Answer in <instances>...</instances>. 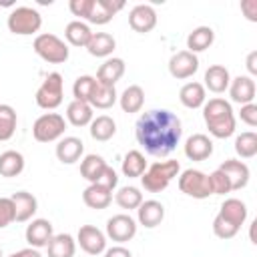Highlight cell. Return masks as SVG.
<instances>
[{
	"instance_id": "obj_21",
	"label": "cell",
	"mask_w": 257,
	"mask_h": 257,
	"mask_svg": "<svg viewBox=\"0 0 257 257\" xmlns=\"http://www.w3.org/2000/svg\"><path fill=\"white\" fill-rule=\"evenodd\" d=\"M163 219H165V207L155 199L143 201L137 209V221L147 229H155L157 225L163 223Z\"/></svg>"
},
{
	"instance_id": "obj_50",
	"label": "cell",
	"mask_w": 257,
	"mask_h": 257,
	"mask_svg": "<svg viewBox=\"0 0 257 257\" xmlns=\"http://www.w3.org/2000/svg\"><path fill=\"white\" fill-rule=\"evenodd\" d=\"M0 257H2V249H0Z\"/></svg>"
},
{
	"instance_id": "obj_9",
	"label": "cell",
	"mask_w": 257,
	"mask_h": 257,
	"mask_svg": "<svg viewBox=\"0 0 257 257\" xmlns=\"http://www.w3.org/2000/svg\"><path fill=\"white\" fill-rule=\"evenodd\" d=\"M137 235V221L131 215L118 213L106 221V237L116 243H126Z\"/></svg>"
},
{
	"instance_id": "obj_41",
	"label": "cell",
	"mask_w": 257,
	"mask_h": 257,
	"mask_svg": "<svg viewBox=\"0 0 257 257\" xmlns=\"http://www.w3.org/2000/svg\"><path fill=\"white\" fill-rule=\"evenodd\" d=\"M209 187H211V195H225V193H231L229 179H227L225 173L219 171V169H215V171L209 175Z\"/></svg>"
},
{
	"instance_id": "obj_34",
	"label": "cell",
	"mask_w": 257,
	"mask_h": 257,
	"mask_svg": "<svg viewBox=\"0 0 257 257\" xmlns=\"http://www.w3.org/2000/svg\"><path fill=\"white\" fill-rule=\"evenodd\" d=\"M122 175L128 179H137L147 171V161L145 155L141 151H128L122 159V167H120Z\"/></svg>"
},
{
	"instance_id": "obj_46",
	"label": "cell",
	"mask_w": 257,
	"mask_h": 257,
	"mask_svg": "<svg viewBox=\"0 0 257 257\" xmlns=\"http://www.w3.org/2000/svg\"><path fill=\"white\" fill-rule=\"evenodd\" d=\"M241 12L249 22H257V0H243L241 2Z\"/></svg>"
},
{
	"instance_id": "obj_33",
	"label": "cell",
	"mask_w": 257,
	"mask_h": 257,
	"mask_svg": "<svg viewBox=\"0 0 257 257\" xmlns=\"http://www.w3.org/2000/svg\"><path fill=\"white\" fill-rule=\"evenodd\" d=\"M24 171V157L18 151H4L0 155V175L6 179L18 177Z\"/></svg>"
},
{
	"instance_id": "obj_26",
	"label": "cell",
	"mask_w": 257,
	"mask_h": 257,
	"mask_svg": "<svg viewBox=\"0 0 257 257\" xmlns=\"http://www.w3.org/2000/svg\"><path fill=\"white\" fill-rule=\"evenodd\" d=\"M48 257H74L76 253V239L68 233L52 235V239L46 245Z\"/></svg>"
},
{
	"instance_id": "obj_5",
	"label": "cell",
	"mask_w": 257,
	"mask_h": 257,
	"mask_svg": "<svg viewBox=\"0 0 257 257\" xmlns=\"http://www.w3.org/2000/svg\"><path fill=\"white\" fill-rule=\"evenodd\" d=\"M32 48L42 60H46L50 64H62L68 60V46L56 34H50V32L38 34L32 42Z\"/></svg>"
},
{
	"instance_id": "obj_35",
	"label": "cell",
	"mask_w": 257,
	"mask_h": 257,
	"mask_svg": "<svg viewBox=\"0 0 257 257\" xmlns=\"http://www.w3.org/2000/svg\"><path fill=\"white\" fill-rule=\"evenodd\" d=\"M118 100V94H116V88L114 86H106V84H96L88 104L92 108H100V110H106L110 108L114 102Z\"/></svg>"
},
{
	"instance_id": "obj_32",
	"label": "cell",
	"mask_w": 257,
	"mask_h": 257,
	"mask_svg": "<svg viewBox=\"0 0 257 257\" xmlns=\"http://www.w3.org/2000/svg\"><path fill=\"white\" fill-rule=\"evenodd\" d=\"M88 126H90V137H92L94 141H100V143L110 141V139L114 137V133H116V122H114L112 116H108V114H98V116H94Z\"/></svg>"
},
{
	"instance_id": "obj_47",
	"label": "cell",
	"mask_w": 257,
	"mask_h": 257,
	"mask_svg": "<svg viewBox=\"0 0 257 257\" xmlns=\"http://www.w3.org/2000/svg\"><path fill=\"white\" fill-rule=\"evenodd\" d=\"M104 257H133V253L122 245H114L110 249H104Z\"/></svg>"
},
{
	"instance_id": "obj_25",
	"label": "cell",
	"mask_w": 257,
	"mask_h": 257,
	"mask_svg": "<svg viewBox=\"0 0 257 257\" xmlns=\"http://www.w3.org/2000/svg\"><path fill=\"white\" fill-rule=\"evenodd\" d=\"M82 201H84L86 207L100 211V209H106V207L110 205V201H112V191L100 187L98 183H90V185L82 191Z\"/></svg>"
},
{
	"instance_id": "obj_30",
	"label": "cell",
	"mask_w": 257,
	"mask_h": 257,
	"mask_svg": "<svg viewBox=\"0 0 257 257\" xmlns=\"http://www.w3.org/2000/svg\"><path fill=\"white\" fill-rule=\"evenodd\" d=\"M92 118H94V112H92V106L88 102L72 100L66 106V120L72 126H86L92 122Z\"/></svg>"
},
{
	"instance_id": "obj_24",
	"label": "cell",
	"mask_w": 257,
	"mask_h": 257,
	"mask_svg": "<svg viewBox=\"0 0 257 257\" xmlns=\"http://www.w3.org/2000/svg\"><path fill=\"white\" fill-rule=\"evenodd\" d=\"M116 48V40L112 34L108 32H92L88 44H86V50L90 56H96V58H106L112 54V50Z\"/></svg>"
},
{
	"instance_id": "obj_36",
	"label": "cell",
	"mask_w": 257,
	"mask_h": 257,
	"mask_svg": "<svg viewBox=\"0 0 257 257\" xmlns=\"http://www.w3.org/2000/svg\"><path fill=\"white\" fill-rule=\"evenodd\" d=\"M104 167H106V161L100 155H86L80 161V175L88 183H96L98 177H100V173L104 171Z\"/></svg>"
},
{
	"instance_id": "obj_4",
	"label": "cell",
	"mask_w": 257,
	"mask_h": 257,
	"mask_svg": "<svg viewBox=\"0 0 257 257\" xmlns=\"http://www.w3.org/2000/svg\"><path fill=\"white\" fill-rule=\"evenodd\" d=\"M8 30L12 34H18V36H30V34H36L42 26V16L36 8H30V6H16L10 14H8Z\"/></svg>"
},
{
	"instance_id": "obj_40",
	"label": "cell",
	"mask_w": 257,
	"mask_h": 257,
	"mask_svg": "<svg viewBox=\"0 0 257 257\" xmlns=\"http://www.w3.org/2000/svg\"><path fill=\"white\" fill-rule=\"evenodd\" d=\"M96 78L90 76V74H82L74 80L72 84V94H74V100H82V102H88L94 88H96Z\"/></svg>"
},
{
	"instance_id": "obj_31",
	"label": "cell",
	"mask_w": 257,
	"mask_h": 257,
	"mask_svg": "<svg viewBox=\"0 0 257 257\" xmlns=\"http://www.w3.org/2000/svg\"><path fill=\"white\" fill-rule=\"evenodd\" d=\"M118 104L122 108V112H139L145 104V90L139 86V84H131L122 90V94L118 96Z\"/></svg>"
},
{
	"instance_id": "obj_8",
	"label": "cell",
	"mask_w": 257,
	"mask_h": 257,
	"mask_svg": "<svg viewBox=\"0 0 257 257\" xmlns=\"http://www.w3.org/2000/svg\"><path fill=\"white\" fill-rule=\"evenodd\" d=\"M179 189L187 197L193 199H207L211 195L209 187V175H205L199 169H187L179 175Z\"/></svg>"
},
{
	"instance_id": "obj_45",
	"label": "cell",
	"mask_w": 257,
	"mask_h": 257,
	"mask_svg": "<svg viewBox=\"0 0 257 257\" xmlns=\"http://www.w3.org/2000/svg\"><path fill=\"white\" fill-rule=\"evenodd\" d=\"M90 4H92V0H70L68 2V10L74 16H80V20H86L88 10H90Z\"/></svg>"
},
{
	"instance_id": "obj_48",
	"label": "cell",
	"mask_w": 257,
	"mask_h": 257,
	"mask_svg": "<svg viewBox=\"0 0 257 257\" xmlns=\"http://www.w3.org/2000/svg\"><path fill=\"white\" fill-rule=\"evenodd\" d=\"M247 70H249L251 78L257 74V50H253V52L247 54Z\"/></svg>"
},
{
	"instance_id": "obj_2",
	"label": "cell",
	"mask_w": 257,
	"mask_h": 257,
	"mask_svg": "<svg viewBox=\"0 0 257 257\" xmlns=\"http://www.w3.org/2000/svg\"><path fill=\"white\" fill-rule=\"evenodd\" d=\"M203 118L215 139H229L235 133V112L225 98H209L203 104Z\"/></svg>"
},
{
	"instance_id": "obj_42",
	"label": "cell",
	"mask_w": 257,
	"mask_h": 257,
	"mask_svg": "<svg viewBox=\"0 0 257 257\" xmlns=\"http://www.w3.org/2000/svg\"><path fill=\"white\" fill-rule=\"evenodd\" d=\"M14 223V203L10 197H0V229Z\"/></svg>"
},
{
	"instance_id": "obj_14",
	"label": "cell",
	"mask_w": 257,
	"mask_h": 257,
	"mask_svg": "<svg viewBox=\"0 0 257 257\" xmlns=\"http://www.w3.org/2000/svg\"><path fill=\"white\" fill-rule=\"evenodd\" d=\"M229 96H231V100L233 102H237V104H249V102H253V98H255V80L251 78V76H247V74H241V76H235V78H231V82H229Z\"/></svg>"
},
{
	"instance_id": "obj_37",
	"label": "cell",
	"mask_w": 257,
	"mask_h": 257,
	"mask_svg": "<svg viewBox=\"0 0 257 257\" xmlns=\"http://www.w3.org/2000/svg\"><path fill=\"white\" fill-rule=\"evenodd\" d=\"M235 153L241 159H253L257 155V135L253 131H245L235 137Z\"/></svg>"
},
{
	"instance_id": "obj_15",
	"label": "cell",
	"mask_w": 257,
	"mask_h": 257,
	"mask_svg": "<svg viewBox=\"0 0 257 257\" xmlns=\"http://www.w3.org/2000/svg\"><path fill=\"white\" fill-rule=\"evenodd\" d=\"M217 217L221 221L229 223L231 227L241 229V225L247 221V205L241 199H235V197L225 199L223 205H221V209H219V213H217Z\"/></svg>"
},
{
	"instance_id": "obj_16",
	"label": "cell",
	"mask_w": 257,
	"mask_h": 257,
	"mask_svg": "<svg viewBox=\"0 0 257 257\" xmlns=\"http://www.w3.org/2000/svg\"><path fill=\"white\" fill-rule=\"evenodd\" d=\"M52 235H54V231H52V223L48 219H32L24 233L26 243L34 249L46 247L48 241L52 239Z\"/></svg>"
},
{
	"instance_id": "obj_11",
	"label": "cell",
	"mask_w": 257,
	"mask_h": 257,
	"mask_svg": "<svg viewBox=\"0 0 257 257\" xmlns=\"http://www.w3.org/2000/svg\"><path fill=\"white\" fill-rule=\"evenodd\" d=\"M197 70H199V58H197V54H193L189 50H179L169 60V72L177 80L191 78Z\"/></svg>"
},
{
	"instance_id": "obj_23",
	"label": "cell",
	"mask_w": 257,
	"mask_h": 257,
	"mask_svg": "<svg viewBox=\"0 0 257 257\" xmlns=\"http://www.w3.org/2000/svg\"><path fill=\"white\" fill-rule=\"evenodd\" d=\"M203 80H205V84H203L205 88H209L215 94H221V92H225L229 88L231 74L223 64H213V66H209L205 70V78Z\"/></svg>"
},
{
	"instance_id": "obj_13",
	"label": "cell",
	"mask_w": 257,
	"mask_h": 257,
	"mask_svg": "<svg viewBox=\"0 0 257 257\" xmlns=\"http://www.w3.org/2000/svg\"><path fill=\"white\" fill-rule=\"evenodd\" d=\"M219 171L225 173V177L229 179V185H231V191H239V189H245L247 183H249V167L239 161V159H227L225 163H221Z\"/></svg>"
},
{
	"instance_id": "obj_10",
	"label": "cell",
	"mask_w": 257,
	"mask_h": 257,
	"mask_svg": "<svg viewBox=\"0 0 257 257\" xmlns=\"http://www.w3.org/2000/svg\"><path fill=\"white\" fill-rule=\"evenodd\" d=\"M76 243L88 255H100L106 249V235L94 225H82L76 233Z\"/></svg>"
},
{
	"instance_id": "obj_20",
	"label": "cell",
	"mask_w": 257,
	"mask_h": 257,
	"mask_svg": "<svg viewBox=\"0 0 257 257\" xmlns=\"http://www.w3.org/2000/svg\"><path fill=\"white\" fill-rule=\"evenodd\" d=\"M84 153V143L78 137H62L56 143V159L62 165H74Z\"/></svg>"
},
{
	"instance_id": "obj_43",
	"label": "cell",
	"mask_w": 257,
	"mask_h": 257,
	"mask_svg": "<svg viewBox=\"0 0 257 257\" xmlns=\"http://www.w3.org/2000/svg\"><path fill=\"white\" fill-rule=\"evenodd\" d=\"M100 187H104V189H108V191H112V189H116V185H118V175H116V171L112 169V167H104V171L100 173V177H98V181H96Z\"/></svg>"
},
{
	"instance_id": "obj_22",
	"label": "cell",
	"mask_w": 257,
	"mask_h": 257,
	"mask_svg": "<svg viewBox=\"0 0 257 257\" xmlns=\"http://www.w3.org/2000/svg\"><path fill=\"white\" fill-rule=\"evenodd\" d=\"M10 199L14 203V221H18V223L30 221L34 217V213L38 211V201L28 191H18Z\"/></svg>"
},
{
	"instance_id": "obj_27",
	"label": "cell",
	"mask_w": 257,
	"mask_h": 257,
	"mask_svg": "<svg viewBox=\"0 0 257 257\" xmlns=\"http://www.w3.org/2000/svg\"><path fill=\"white\" fill-rule=\"evenodd\" d=\"M179 100H181V104L187 106V108H199V106H203L205 100H207L205 86H203L201 82H195V80L183 84L181 90H179Z\"/></svg>"
},
{
	"instance_id": "obj_39",
	"label": "cell",
	"mask_w": 257,
	"mask_h": 257,
	"mask_svg": "<svg viewBox=\"0 0 257 257\" xmlns=\"http://www.w3.org/2000/svg\"><path fill=\"white\" fill-rule=\"evenodd\" d=\"M16 110L10 104H0V141H10L16 133Z\"/></svg>"
},
{
	"instance_id": "obj_17",
	"label": "cell",
	"mask_w": 257,
	"mask_h": 257,
	"mask_svg": "<svg viewBox=\"0 0 257 257\" xmlns=\"http://www.w3.org/2000/svg\"><path fill=\"white\" fill-rule=\"evenodd\" d=\"M124 8V2H112V0H92L86 22L90 24H106L112 20V16Z\"/></svg>"
},
{
	"instance_id": "obj_18",
	"label": "cell",
	"mask_w": 257,
	"mask_h": 257,
	"mask_svg": "<svg viewBox=\"0 0 257 257\" xmlns=\"http://www.w3.org/2000/svg\"><path fill=\"white\" fill-rule=\"evenodd\" d=\"M213 155V141L203 135L195 133L185 141V157L191 161H207Z\"/></svg>"
},
{
	"instance_id": "obj_7",
	"label": "cell",
	"mask_w": 257,
	"mask_h": 257,
	"mask_svg": "<svg viewBox=\"0 0 257 257\" xmlns=\"http://www.w3.org/2000/svg\"><path fill=\"white\" fill-rule=\"evenodd\" d=\"M66 120L58 112H44L32 124V137L38 143H54L64 137Z\"/></svg>"
},
{
	"instance_id": "obj_29",
	"label": "cell",
	"mask_w": 257,
	"mask_h": 257,
	"mask_svg": "<svg viewBox=\"0 0 257 257\" xmlns=\"http://www.w3.org/2000/svg\"><path fill=\"white\" fill-rule=\"evenodd\" d=\"M90 36H92V30H90V26H88L86 22H82V20H72V22H68L66 28H64V38L68 40V44L78 46V48H86Z\"/></svg>"
},
{
	"instance_id": "obj_44",
	"label": "cell",
	"mask_w": 257,
	"mask_h": 257,
	"mask_svg": "<svg viewBox=\"0 0 257 257\" xmlns=\"http://www.w3.org/2000/svg\"><path fill=\"white\" fill-rule=\"evenodd\" d=\"M239 116L247 126H257V104L255 102L243 104L239 110Z\"/></svg>"
},
{
	"instance_id": "obj_28",
	"label": "cell",
	"mask_w": 257,
	"mask_h": 257,
	"mask_svg": "<svg viewBox=\"0 0 257 257\" xmlns=\"http://www.w3.org/2000/svg\"><path fill=\"white\" fill-rule=\"evenodd\" d=\"M213 40H215V32L211 26H197L187 36V50L193 54L203 52L213 44Z\"/></svg>"
},
{
	"instance_id": "obj_49",
	"label": "cell",
	"mask_w": 257,
	"mask_h": 257,
	"mask_svg": "<svg viewBox=\"0 0 257 257\" xmlns=\"http://www.w3.org/2000/svg\"><path fill=\"white\" fill-rule=\"evenodd\" d=\"M8 257H42V253L38 249H34V247H26V249H20V251H16V253H12Z\"/></svg>"
},
{
	"instance_id": "obj_19",
	"label": "cell",
	"mask_w": 257,
	"mask_h": 257,
	"mask_svg": "<svg viewBox=\"0 0 257 257\" xmlns=\"http://www.w3.org/2000/svg\"><path fill=\"white\" fill-rule=\"evenodd\" d=\"M124 70H126L124 60H122V58L112 56V58H106V60L98 66V70H96V76H94V78H96V82H98V84L114 86V84L122 78Z\"/></svg>"
},
{
	"instance_id": "obj_12",
	"label": "cell",
	"mask_w": 257,
	"mask_h": 257,
	"mask_svg": "<svg viewBox=\"0 0 257 257\" xmlns=\"http://www.w3.org/2000/svg\"><path fill=\"white\" fill-rule=\"evenodd\" d=\"M128 26L139 32V34H147L157 26V12L153 6L149 4H137L131 12H128Z\"/></svg>"
},
{
	"instance_id": "obj_38",
	"label": "cell",
	"mask_w": 257,
	"mask_h": 257,
	"mask_svg": "<svg viewBox=\"0 0 257 257\" xmlns=\"http://www.w3.org/2000/svg\"><path fill=\"white\" fill-rule=\"evenodd\" d=\"M114 201L120 209H139V205L143 203V193L137 189V187H120L116 193H114Z\"/></svg>"
},
{
	"instance_id": "obj_1",
	"label": "cell",
	"mask_w": 257,
	"mask_h": 257,
	"mask_svg": "<svg viewBox=\"0 0 257 257\" xmlns=\"http://www.w3.org/2000/svg\"><path fill=\"white\" fill-rule=\"evenodd\" d=\"M183 135L181 120L167 108H153L143 112L135 124V137L139 145L153 157L171 155Z\"/></svg>"
},
{
	"instance_id": "obj_6",
	"label": "cell",
	"mask_w": 257,
	"mask_h": 257,
	"mask_svg": "<svg viewBox=\"0 0 257 257\" xmlns=\"http://www.w3.org/2000/svg\"><path fill=\"white\" fill-rule=\"evenodd\" d=\"M62 96H64V80L60 72H50L46 74V78L42 80V84L38 86L34 100L40 108L44 110H54L62 104Z\"/></svg>"
},
{
	"instance_id": "obj_3",
	"label": "cell",
	"mask_w": 257,
	"mask_h": 257,
	"mask_svg": "<svg viewBox=\"0 0 257 257\" xmlns=\"http://www.w3.org/2000/svg\"><path fill=\"white\" fill-rule=\"evenodd\" d=\"M179 171H181L179 161H173V159L157 161L151 167H147V171L141 175L143 189L149 191V193H161L169 187V183L175 177H179Z\"/></svg>"
}]
</instances>
